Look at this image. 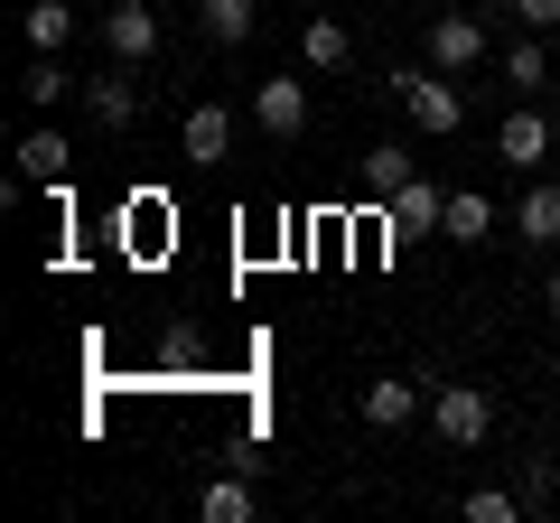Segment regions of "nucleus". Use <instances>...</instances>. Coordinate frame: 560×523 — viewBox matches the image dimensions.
<instances>
[{
	"label": "nucleus",
	"mask_w": 560,
	"mask_h": 523,
	"mask_svg": "<svg viewBox=\"0 0 560 523\" xmlns=\"http://www.w3.org/2000/svg\"><path fill=\"white\" fill-rule=\"evenodd\" d=\"M383 84H393V103L411 113V131H420V141H448V131L467 121V94L440 75V66H393Z\"/></svg>",
	"instance_id": "f257e3e1"
},
{
	"label": "nucleus",
	"mask_w": 560,
	"mask_h": 523,
	"mask_svg": "<svg viewBox=\"0 0 560 523\" xmlns=\"http://www.w3.org/2000/svg\"><path fill=\"white\" fill-rule=\"evenodd\" d=\"M495 430V393L486 383H430V440L440 449H477Z\"/></svg>",
	"instance_id": "f03ea898"
},
{
	"label": "nucleus",
	"mask_w": 560,
	"mask_h": 523,
	"mask_svg": "<svg viewBox=\"0 0 560 523\" xmlns=\"http://www.w3.org/2000/svg\"><path fill=\"white\" fill-rule=\"evenodd\" d=\"M430 66H440V75L486 66V20L477 10H430Z\"/></svg>",
	"instance_id": "7ed1b4c3"
},
{
	"label": "nucleus",
	"mask_w": 560,
	"mask_h": 523,
	"mask_svg": "<svg viewBox=\"0 0 560 523\" xmlns=\"http://www.w3.org/2000/svg\"><path fill=\"white\" fill-rule=\"evenodd\" d=\"M103 47H113V66H150L160 57V10L150 0H113L103 10Z\"/></svg>",
	"instance_id": "20e7f679"
},
{
	"label": "nucleus",
	"mask_w": 560,
	"mask_h": 523,
	"mask_svg": "<svg viewBox=\"0 0 560 523\" xmlns=\"http://www.w3.org/2000/svg\"><path fill=\"white\" fill-rule=\"evenodd\" d=\"M253 121L271 131V141H300L308 131V84L300 75H261L253 84Z\"/></svg>",
	"instance_id": "39448f33"
},
{
	"label": "nucleus",
	"mask_w": 560,
	"mask_h": 523,
	"mask_svg": "<svg viewBox=\"0 0 560 523\" xmlns=\"http://www.w3.org/2000/svg\"><path fill=\"white\" fill-rule=\"evenodd\" d=\"M420 403H430V393H420L411 374H374V383H364V393H355V411H364V430H401V421H411Z\"/></svg>",
	"instance_id": "423d86ee"
},
{
	"label": "nucleus",
	"mask_w": 560,
	"mask_h": 523,
	"mask_svg": "<svg viewBox=\"0 0 560 523\" xmlns=\"http://www.w3.org/2000/svg\"><path fill=\"white\" fill-rule=\"evenodd\" d=\"M84 113H94V131H131V121H140V75H131V66L94 75V84H84Z\"/></svg>",
	"instance_id": "0eeeda50"
},
{
	"label": "nucleus",
	"mask_w": 560,
	"mask_h": 523,
	"mask_svg": "<svg viewBox=\"0 0 560 523\" xmlns=\"http://www.w3.org/2000/svg\"><path fill=\"white\" fill-rule=\"evenodd\" d=\"M383 224H393V234H440V224H448V187L411 178L401 197H383Z\"/></svg>",
	"instance_id": "6e6552de"
},
{
	"label": "nucleus",
	"mask_w": 560,
	"mask_h": 523,
	"mask_svg": "<svg viewBox=\"0 0 560 523\" xmlns=\"http://www.w3.org/2000/svg\"><path fill=\"white\" fill-rule=\"evenodd\" d=\"M495 160L504 168H541V160H551V121H541V113H504L495 121Z\"/></svg>",
	"instance_id": "1a4fd4ad"
},
{
	"label": "nucleus",
	"mask_w": 560,
	"mask_h": 523,
	"mask_svg": "<svg viewBox=\"0 0 560 523\" xmlns=\"http://www.w3.org/2000/svg\"><path fill=\"white\" fill-rule=\"evenodd\" d=\"M514 243H533V253H560V187H551V178L523 187V206H514Z\"/></svg>",
	"instance_id": "9d476101"
},
{
	"label": "nucleus",
	"mask_w": 560,
	"mask_h": 523,
	"mask_svg": "<svg viewBox=\"0 0 560 523\" xmlns=\"http://www.w3.org/2000/svg\"><path fill=\"white\" fill-rule=\"evenodd\" d=\"M178 141H187V160H206V168H215L224 150H234V113H224L215 94H206V103H187V131H178Z\"/></svg>",
	"instance_id": "9b49d317"
},
{
	"label": "nucleus",
	"mask_w": 560,
	"mask_h": 523,
	"mask_svg": "<svg viewBox=\"0 0 560 523\" xmlns=\"http://www.w3.org/2000/svg\"><path fill=\"white\" fill-rule=\"evenodd\" d=\"M420 178V160H411V141H374V150H364V197H401V187H411Z\"/></svg>",
	"instance_id": "f8f14e48"
},
{
	"label": "nucleus",
	"mask_w": 560,
	"mask_h": 523,
	"mask_svg": "<svg viewBox=\"0 0 560 523\" xmlns=\"http://www.w3.org/2000/svg\"><path fill=\"white\" fill-rule=\"evenodd\" d=\"M20 168H28L38 187H66V168H75V150H66V131H47V121H38V131L20 141Z\"/></svg>",
	"instance_id": "ddd939ff"
},
{
	"label": "nucleus",
	"mask_w": 560,
	"mask_h": 523,
	"mask_svg": "<svg viewBox=\"0 0 560 523\" xmlns=\"http://www.w3.org/2000/svg\"><path fill=\"white\" fill-rule=\"evenodd\" d=\"M197 28H206L215 47H243V38L261 28V0H206V10H197Z\"/></svg>",
	"instance_id": "4468645a"
},
{
	"label": "nucleus",
	"mask_w": 560,
	"mask_h": 523,
	"mask_svg": "<svg viewBox=\"0 0 560 523\" xmlns=\"http://www.w3.org/2000/svg\"><path fill=\"white\" fill-rule=\"evenodd\" d=\"M300 57L318 66V75H337V66H355V28H346V20H308V38H300Z\"/></svg>",
	"instance_id": "2eb2a0df"
},
{
	"label": "nucleus",
	"mask_w": 560,
	"mask_h": 523,
	"mask_svg": "<svg viewBox=\"0 0 560 523\" xmlns=\"http://www.w3.org/2000/svg\"><path fill=\"white\" fill-rule=\"evenodd\" d=\"M28 47H38V57H66V38H75V10H66V0H28Z\"/></svg>",
	"instance_id": "dca6fc26"
},
{
	"label": "nucleus",
	"mask_w": 560,
	"mask_h": 523,
	"mask_svg": "<svg viewBox=\"0 0 560 523\" xmlns=\"http://www.w3.org/2000/svg\"><path fill=\"white\" fill-rule=\"evenodd\" d=\"M440 234L448 243H486V234H495V206H486L477 187H448V224H440Z\"/></svg>",
	"instance_id": "f3484780"
},
{
	"label": "nucleus",
	"mask_w": 560,
	"mask_h": 523,
	"mask_svg": "<svg viewBox=\"0 0 560 523\" xmlns=\"http://www.w3.org/2000/svg\"><path fill=\"white\" fill-rule=\"evenodd\" d=\"M197 514L206 523H253V486H243V477H206L197 486Z\"/></svg>",
	"instance_id": "a211bd4d"
},
{
	"label": "nucleus",
	"mask_w": 560,
	"mask_h": 523,
	"mask_svg": "<svg viewBox=\"0 0 560 523\" xmlns=\"http://www.w3.org/2000/svg\"><path fill=\"white\" fill-rule=\"evenodd\" d=\"M20 94H28V103H38V113H57V103H66V94H84V84H75V75H66V66H57V57H28V75H20Z\"/></svg>",
	"instance_id": "6ab92c4d"
},
{
	"label": "nucleus",
	"mask_w": 560,
	"mask_h": 523,
	"mask_svg": "<svg viewBox=\"0 0 560 523\" xmlns=\"http://www.w3.org/2000/svg\"><path fill=\"white\" fill-rule=\"evenodd\" d=\"M541 75H551V47H541V38H514V47H504V84H541Z\"/></svg>",
	"instance_id": "aec40b11"
},
{
	"label": "nucleus",
	"mask_w": 560,
	"mask_h": 523,
	"mask_svg": "<svg viewBox=\"0 0 560 523\" xmlns=\"http://www.w3.org/2000/svg\"><path fill=\"white\" fill-rule=\"evenodd\" d=\"M458 514H467V523H514V514H523V496H504V486H467Z\"/></svg>",
	"instance_id": "412c9836"
},
{
	"label": "nucleus",
	"mask_w": 560,
	"mask_h": 523,
	"mask_svg": "<svg viewBox=\"0 0 560 523\" xmlns=\"http://www.w3.org/2000/svg\"><path fill=\"white\" fill-rule=\"evenodd\" d=\"M560 496V467L551 458H523V504H551Z\"/></svg>",
	"instance_id": "4be33fe9"
},
{
	"label": "nucleus",
	"mask_w": 560,
	"mask_h": 523,
	"mask_svg": "<svg viewBox=\"0 0 560 523\" xmlns=\"http://www.w3.org/2000/svg\"><path fill=\"white\" fill-rule=\"evenodd\" d=\"M514 20L523 28H560V0H514Z\"/></svg>",
	"instance_id": "5701e85b"
},
{
	"label": "nucleus",
	"mask_w": 560,
	"mask_h": 523,
	"mask_svg": "<svg viewBox=\"0 0 560 523\" xmlns=\"http://www.w3.org/2000/svg\"><path fill=\"white\" fill-rule=\"evenodd\" d=\"M541 300H551V318H560V271H551V290H541Z\"/></svg>",
	"instance_id": "b1692460"
}]
</instances>
